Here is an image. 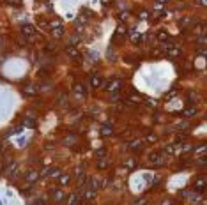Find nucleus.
Returning <instances> with one entry per match:
<instances>
[{
  "instance_id": "nucleus-8",
  "label": "nucleus",
  "mask_w": 207,
  "mask_h": 205,
  "mask_svg": "<svg viewBox=\"0 0 207 205\" xmlns=\"http://www.w3.org/2000/svg\"><path fill=\"white\" fill-rule=\"evenodd\" d=\"M57 179H58V186H67L71 182V175L69 173H60Z\"/></svg>"
},
{
  "instance_id": "nucleus-26",
  "label": "nucleus",
  "mask_w": 207,
  "mask_h": 205,
  "mask_svg": "<svg viewBox=\"0 0 207 205\" xmlns=\"http://www.w3.org/2000/svg\"><path fill=\"white\" fill-rule=\"evenodd\" d=\"M133 205H149V202H147L145 198H140V200H136Z\"/></svg>"
},
{
  "instance_id": "nucleus-1",
  "label": "nucleus",
  "mask_w": 207,
  "mask_h": 205,
  "mask_svg": "<svg viewBox=\"0 0 207 205\" xmlns=\"http://www.w3.org/2000/svg\"><path fill=\"white\" fill-rule=\"evenodd\" d=\"M50 27H52V36L53 37H62L64 36V27H62V23L58 19H52Z\"/></svg>"
},
{
  "instance_id": "nucleus-35",
  "label": "nucleus",
  "mask_w": 207,
  "mask_h": 205,
  "mask_svg": "<svg viewBox=\"0 0 207 205\" xmlns=\"http://www.w3.org/2000/svg\"><path fill=\"white\" fill-rule=\"evenodd\" d=\"M9 2H14L13 5H21V0H9Z\"/></svg>"
},
{
  "instance_id": "nucleus-2",
  "label": "nucleus",
  "mask_w": 207,
  "mask_h": 205,
  "mask_svg": "<svg viewBox=\"0 0 207 205\" xmlns=\"http://www.w3.org/2000/svg\"><path fill=\"white\" fill-rule=\"evenodd\" d=\"M165 156L163 154H159V152H152V154H149V163L151 165H154V166H163L165 165Z\"/></svg>"
},
{
  "instance_id": "nucleus-18",
  "label": "nucleus",
  "mask_w": 207,
  "mask_h": 205,
  "mask_svg": "<svg viewBox=\"0 0 207 205\" xmlns=\"http://www.w3.org/2000/svg\"><path fill=\"white\" fill-rule=\"evenodd\" d=\"M124 166L131 170V168H135V166H136V161H135L133 157H128V159H124Z\"/></svg>"
},
{
  "instance_id": "nucleus-30",
  "label": "nucleus",
  "mask_w": 207,
  "mask_h": 205,
  "mask_svg": "<svg viewBox=\"0 0 207 205\" xmlns=\"http://www.w3.org/2000/svg\"><path fill=\"white\" fill-rule=\"evenodd\" d=\"M39 25H41V28H43V30H46V28H48V25H46V21H44V19H39Z\"/></svg>"
},
{
  "instance_id": "nucleus-25",
  "label": "nucleus",
  "mask_w": 207,
  "mask_h": 205,
  "mask_svg": "<svg viewBox=\"0 0 207 205\" xmlns=\"http://www.w3.org/2000/svg\"><path fill=\"white\" fill-rule=\"evenodd\" d=\"M75 89H76V92L85 94V87H83V85H80V83H76V85H75Z\"/></svg>"
},
{
  "instance_id": "nucleus-37",
  "label": "nucleus",
  "mask_w": 207,
  "mask_h": 205,
  "mask_svg": "<svg viewBox=\"0 0 207 205\" xmlns=\"http://www.w3.org/2000/svg\"><path fill=\"white\" fill-rule=\"evenodd\" d=\"M34 205H46V202H43V200H41V202H36Z\"/></svg>"
},
{
  "instance_id": "nucleus-11",
  "label": "nucleus",
  "mask_w": 207,
  "mask_h": 205,
  "mask_svg": "<svg viewBox=\"0 0 207 205\" xmlns=\"http://www.w3.org/2000/svg\"><path fill=\"white\" fill-rule=\"evenodd\" d=\"M78 202H80L78 193H71V195L67 196V205H78Z\"/></svg>"
},
{
  "instance_id": "nucleus-28",
  "label": "nucleus",
  "mask_w": 207,
  "mask_h": 205,
  "mask_svg": "<svg viewBox=\"0 0 207 205\" xmlns=\"http://www.w3.org/2000/svg\"><path fill=\"white\" fill-rule=\"evenodd\" d=\"M197 41H198V44H200V46H204V44H206V36H198Z\"/></svg>"
},
{
  "instance_id": "nucleus-29",
  "label": "nucleus",
  "mask_w": 207,
  "mask_h": 205,
  "mask_svg": "<svg viewBox=\"0 0 207 205\" xmlns=\"http://www.w3.org/2000/svg\"><path fill=\"white\" fill-rule=\"evenodd\" d=\"M156 140H158V138H156V134H147V142H149V143H154Z\"/></svg>"
},
{
  "instance_id": "nucleus-24",
  "label": "nucleus",
  "mask_w": 207,
  "mask_h": 205,
  "mask_svg": "<svg viewBox=\"0 0 207 205\" xmlns=\"http://www.w3.org/2000/svg\"><path fill=\"white\" fill-rule=\"evenodd\" d=\"M105 154H106V150H105V149H97V150H96V156H97L99 159H101V157H105Z\"/></svg>"
},
{
  "instance_id": "nucleus-38",
  "label": "nucleus",
  "mask_w": 207,
  "mask_h": 205,
  "mask_svg": "<svg viewBox=\"0 0 207 205\" xmlns=\"http://www.w3.org/2000/svg\"><path fill=\"white\" fill-rule=\"evenodd\" d=\"M156 2H159V4H167L168 0H156Z\"/></svg>"
},
{
  "instance_id": "nucleus-39",
  "label": "nucleus",
  "mask_w": 207,
  "mask_h": 205,
  "mask_svg": "<svg viewBox=\"0 0 207 205\" xmlns=\"http://www.w3.org/2000/svg\"><path fill=\"white\" fill-rule=\"evenodd\" d=\"M108 2H110V0H103V4H105V5H108Z\"/></svg>"
},
{
  "instance_id": "nucleus-16",
  "label": "nucleus",
  "mask_w": 207,
  "mask_h": 205,
  "mask_svg": "<svg viewBox=\"0 0 207 205\" xmlns=\"http://www.w3.org/2000/svg\"><path fill=\"white\" fill-rule=\"evenodd\" d=\"M66 51H67V55H69V57H73V58H78V57H80V53L76 51V48H75V46H67V48H66Z\"/></svg>"
},
{
  "instance_id": "nucleus-9",
  "label": "nucleus",
  "mask_w": 207,
  "mask_h": 205,
  "mask_svg": "<svg viewBox=\"0 0 207 205\" xmlns=\"http://www.w3.org/2000/svg\"><path fill=\"white\" fill-rule=\"evenodd\" d=\"M167 51H168V57H170V58H175V57L181 55V48H179V46H175V44H173L172 48H168Z\"/></svg>"
},
{
  "instance_id": "nucleus-27",
  "label": "nucleus",
  "mask_w": 207,
  "mask_h": 205,
  "mask_svg": "<svg viewBox=\"0 0 207 205\" xmlns=\"http://www.w3.org/2000/svg\"><path fill=\"white\" fill-rule=\"evenodd\" d=\"M195 163H197V165H200V166H204V165H206V156H202V157H198V159H197Z\"/></svg>"
},
{
  "instance_id": "nucleus-6",
  "label": "nucleus",
  "mask_w": 207,
  "mask_h": 205,
  "mask_svg": "<svg viewBox=\"0 0 207 205\" xmlns=\"http://www.w3.org/2000/svg\"><path fill=\"white\" fill-rule=\"evenodd\" d=\"M129 150H133V152H142V150H143V142H142V140H133L131 143H129Z\"/></svg>"
},
{
  "instance_id": "nucleus-20",
  "label": "nucleus",
  "mask_w": 207,
  "mask_h": 205,
  "mask_svg": "<svg viewBox=\"0 0 207 205\" xmlns=\"http://www.w3.org/2000/svg\"><path fill=\"white\" fill-rule=\"evenodd\" d=\"M23 126H27V127H36V120H34V119H25V120H23Z\"/></svg>"
},
{
  "instance_id": "nucleus-34",
  "label": "nucleus",
  "mask_w": 207,
  "mask_h": 205,
  "mask_svg": "<svg viewBox=\"0 0 207 205\" xmlns=\"http://www.w3.org/2000/svg\"><path fill=\"white\" fill-rule=\"evenodd\" d=\"M198 55H206V48H204V46L198 48Z\"/></svg>"
},
{
  "instance_id": "nucleus-22",
  "label": "nucleus",
  "mask_w": 207,
  "mask_h": 205,
  "mask_svg": "<svg viewBox=\"0 0 207 205\" xmlns=\"http://www.w3.org/2000/svg\"><path fill=\"white\" fill-rule=\"evenodd\" d=\"M140 99H142V97H140L138 94H131V95H129V103H140Z\"/></svg>"
},
{
  "instance_id": "nucleus-23",
  "label": "nucleus",
  "mask_w": 207,
  "mask_h": 205,
  "mask_svg": "<svg viewBox=\"0 0 207 205\" xmlns=\"http://www.w3.org/2000/svg\"><path fill=\"white\" fill-rule=\"evenodd\" d=\"M189 21H191V18H189V16H186V18H182L181 21H179V25H181V27H186Z\"/></svg>"
},
{
  "instance_id": "nucleus-12",
  "label": "nucleus",
  "mask_w": 207,
  "mask_h": 205,
  "mask_svg": "<svg viewBox=\"0 0 207 205\" xmlns=\"http://www.w3.org/2000/svg\"><path fill=\"white\" fill-rule=\"evenodd\" d=\"M108 166H110V159H105V157H101V159L97 161V168H99V170H106Z\"/></svg>"
},
{
  "instance_id": "nucleus-14",
  "label": "nucleus",
  "mask_w": 207,
  "mask_h": 205,
  "mask_svg": "<svg viewBox=\"0 0 207 205\" xmlns=\"http://www.w3.org/2000/svg\"><path fill=\"white\" fill-rule=\"evenodd\" d=\"M101 134H103V136H112L113 134V127L112 126H108V124L103 126V127H101Z\"/></svg>"
},
{
  "instance_id": "nucleus-33",
  "label": "nucleus",
  "mask_w": 207,
  "mask_h": 205,
  "mask_svg": "<svg viewBox=\"0 0 207 205\" xmlns=\"http://www.w3.org/2000/svg\"><path fill=\"white\" fill-rule=\"evenodd\" d=\"M25 92L28 94V95H34V94H36V90H32V87H28V89H27Z\"/></svg>"
},
{
  "instance_id": "nucleus-15",
  "label": "nucleus",
  "mask_w": 207,
  "mask_h": 205,
  "mask_svg": "<svg viewBox=\"0 0 207 205\" xmlns=\"http://www.w3.org/2000/svg\"><path fill=\"white\" fill-rule=\"evenodd\" d=\"M158 39H159L161 42H167V41L170 39V34L165 32V30H159V32H158Z\"/></svg>"
},
{
  "instance_id": "nucleus-36",
  "label": "nucleus",
  "mask_w": 207,
  "mask_h": 205,
  "mask_svg": "<svg viewBox=\"0 0 207 205\" xmlns=\"http://www.w3.org/2000/svg\"><path fill=\"white\" fill-rule=\"evenodd\" d=\"M173 95H175V90H172V92H170L168 95H167V99H170V97H173Z\"/></svg>"
},
{
  "instance_id": "nucleus-5",
  "label": "nucleus",
  "mask_w": 207,
  "mask_h": 205,
  "mask_svg": "<svg viewBox=\"0 0 207 205\" xmlns=\"http://www.w3.org/2000/svg\"><path fill=\"white\" fill-rule=\"evenodd\" d=\"M39 177H41V173H39L37 170H30L28 173H25V180H27L28 184H34Z\"/></svg>"
},
{
  "instance_id": "nucleus-31",
  "label": "nucleus",
  "mask_w": 207,
  "mask_h": 205,
  "mask_svg": "<svg viewBox=\"0 0 207 205\" xmlns=\"http://www.w3.org/2000/svg\"><path fill=\"white\" fill-rule=\"evenodd\" d=\"M140 16H142V19H147V18H149V13H147V11H142V13H140Z\"/></svg>"
},
{
  "instance_id": "nucleus-17",
  "label": "nucleus",
  "mask_w": 207,
  "mask_h": 205,
  "mask_svg": "<svg viewBox=\"0 0 207 205\" xmlns=\"http://www.w3.org/2000/svg\"><path fill=\"white\" fill-rule=\"evenodd\" d=\"M83 193H85V196H83L85 200H92V198L96 196V189H85Z\"/></svg>"
},
{
  "instance_id": "nucleus-32",
  "label": "nucleus",
  "mask_w": 207,
  "mask_h": 205,
  "mask_svg": "<svg viewBox=\"0 0 207 205\" xmlns=\"http://www.w3.org/2000/svg\"><path fill=\"white\" fill-rule=\"evenodd\" d=\"M154 9H156V11H161V9H163V4H159V2H156V5H154Z\"/></svg>"
},
{
  "instance_id": "nucleus-3",
  "label": "nucleus",
  "mask_w": 207,
  "mask_h": 205,
  "mask_svg": "<svg viewBox=\"0 0 207 205\" xmlns=\"http://www.w3.org/2000/svg\"><path fill=\"white\" fill-rule=\"evenodd\" d=\"M193 189H195L197 193H204V189H206V175L197 177V180H195V184H193Z\"/></svg>"
},
{
  "instance_id": "nucleus-21",
  "label": "nucleus",
  "mask_w": 207,
  "mask_h": 205,
  "mask_svg": "<svg viewBox=\"0 0 207 205\" xmlns=\"http://www.w3.org/2000/svg\"><path fill=\"white\" fill-rule=\"evenodd\" d=\"M193 115H197V108H188V110H184V117H193Z\"/></svg>"
},
{
  "instance_id": "nucleus-4",
  "label": "nucleus",
  "mask_w": 207,
  "mask_h": 205,
  "mask_svg": "<svg viewBox=\"0 0 207 205\" xmlns=\"http://www.w3.org/2000/svg\"><path fill=\"white\" fill-rule=\"evenodd\" d=\"M120 85H122V81L115 78V80H110V81H108L105 87H106V90H110V92H117V90L120 89Z\"/></svg>"
},
{
  "instance_id": "nucleus-13",
  "label": "nucleus",
  "mask_w": 207,
  "mask_h": 205,
  "mask_svg": "<svg viewBox=\"0 0 207 205\" xmlns=\"http://www.w3.org/2000/svg\"><path fill=\"white\" fill-rule=\"evenodd\" d=\"M52 196H53V200H57V202H62V200L66 198V195H64L60 189H55V191L52 193Z\"/></svg>"
},
{
  "instance_id": "nucleus-19",
  "label": "nucleus",
  "mask_w": 207,
  "mask_h": 205,
  "mask_svg": "<svg viewBox=\"0 0 207 205\" xmlns=\"http://www.w3.org/2000/svg\"><path fill=\"white\" fill-rule=\"evenodd\" d=\"M140 41H142V36H140L138 32H133V34H131V42H133V44H138Z\"/></svg>"
},
{
  "instance_id": "nucleus-7",
  "label": "nucleus",
  "mask_w": 207,
  "mask_h": 205,
  "mask_svg": "<svg viewBox=\"0 0 207 205\" xmlns=\"http://www.w3.org/2000/svg\"><path fill=\"white\" fill-rule=\"evenodd\" d=\"M103 85V78L99 75H94V76H90V87L92 89H99Z\"/></svg>"
},
{
  "instance_id": "nucleus-10",
  "label": "nucleus",
  "mask_w": 207,
  "mask_h": 205,
  "mask_svg": "<svg viewBox=\"0 0 207 205\" xmlns=\"http://www.w3.org/2000/svg\"><path fill=\"white\" fill-rule=\"evenodd\" d=\"M21 32H23V36H34V34H36V28H34L32 25H23V27H21Z\"/></svg>"
},
{
  "instance_id": "nucleus-40",
  "label": "nucleus",
  "mask_w": 207,
  "mask_h": 205,
  "mask_svg": "<svg viewBox=\"0 0 207 205\" xmlns=\"http://www.w3.org/2000/svg\"><path fill=\"white\" fill-rule=\"evenodd\" d=\"M200 5H206V0H200Z\"/></svg>"
}]
</instances>
